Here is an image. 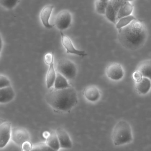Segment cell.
<instances>
[{"label": "cell", "instance_id": "30bf717a", "mask_svg": "<svg viewBox=\"0 0 151 151\" xmlns=\"http://www.w3.org/2000/svg\"><path fill=\"white\" fill-rule=\"evenodd\" d=\"M56 132L60 144V148L65 149L72 148V142L66 130L62 128H58L57 129Z\"/></svg>", "mask_w": 151, "mask_h": 151}, {"label": "cell", "instance_id": "2e32d148", "mask_svg": "<svg viewBox=\"0 0 151 151\" xmlns=\"http://www.w3.org/2000/svg\"><path fill=\"white\" fill-rule=\"evenodd\" d=\"M46 143L53 150L58 151L61 148L56 131L52 130L50 133Z\"/></svg>", "mask_w": 151, "mask_h": 151}, {"label": "cell", "instance_id": "6da1fadb", "mask_svg": "<svg viewBox=\"0 0 151 151\" xmlns=\"http://www.w3.org/2000/svg\"><path fill=\"white\" fill-rule=\"evenodd\" d=\"M148 31L145 23L136 19L126 26L118 29V39L122 47L129 50L135 51L145 44Z\"/></svg>", "mask_w": 151, "mask_h": 151}, {"label": "cell", "instance_id": "7c38bea8", "mask_svg": "<svg viewBox=\"0 0 151 151\" xmlns=\"http://www.w3.org/2000/svg\"><path fill=\"white\" fill-rule=\"evenodd\" d=\"M83 94L87 100L91 102L98 101L101 96L99 89L94 85L86 87L83 90Z\"/></svg>", "mask_w": 151, "mask_h": 151}, {"label": "cell", "instance_id": "83f0119b", "mask_svg": "<svg viewBox=\"0 0 151 151\" xmlns=\"http://www.w3.org/2000/svg\"><path fill=\"white\" fill-rule=\"evenodd\" d=\"M122 1H126L131 2L134 1V0H122Z\"/></svg>", "mask_w": 151, "mask_h": 151}, {"label": "cell", "instance_id": "9a60e30c", "mask_svg": "<svg viewBox=\"0 0 151 151\" xmlns=\"http://www.w3.org/2000/svg\"><path fill=\"white\" fill-rule=\"evenodd\" d=\"M133 6L130 2L123 1L118 11L116 17L117 22L121 18L131 15L133 11Z\"/></svg>", "mask_w": 151, "mask_h": 151}, {"label": "cell", "instance_id": "ba28073f", "mask_svg": "<svg viewBox=\"0 0 151 151\" xmlns=\"http://www.w3.org/2000/svg\"><path fill=\"white\" fill-rule=\"evenodd\" d=\"M106 76L114 81H119L124 76L123 68L120 64L113 63L109 65L106 70Z\"/></svg>", "mask_w": 151, "mask_h": 151}, {"label": "cell", "instance_id": "44dd1931", "mask_svg": "<svg viewBox=\"0 0 151 151\" xmlns=\"http://www.w3.org/2000/svg\"><path fill=\"white\" fill-rule=\"evenodd\" d=\"M109 1L110 0H96L95 2L96 12L98 14L104 15Z\"/></svg>", "mask_w": 151, "mask_h": 151}, {"label": "cell", "instance_id": "5b68a950", "mask_svg": "<svg viewBox=\"0 0 151 151\" xmlns=\"http://www.w3.org/2000/svg\"><path fill=\"white\" fill-rule=\"evenodd\" d=\"M72 21V16L71 13L67 10H63L57 15L55 19V25L58 30L63 31L70 27Z\"/></svg>", "mask_w": 151, "mask_h": 151}, {"label": "cell", "instance_id": "ffe728a7", "mask_svg": "<svg viewBox=\"0 0 151 151\" xmlns=\"http://www.w3.org/2000/svg\"><path fill=\"white\" fill-rule=\"evenodd\" d=\"M136 19L134 16L132 15L121 18L118 20L115 25L116 28L118 30L120 28L126 26L129 24H130L133 20Z\"/></svg>", "mask_w": 151, "mask_h": 151}, {"label": "cell", "instance_id": "d4e9b609", "mask_svg": "<svg viewBox=\"0 0 151 151\" xmlns=\"http://www.w3.org/2000/svg\"><path fill=\"white\" fill-rule=\"evenodd\" d=\"M44 61L47 65H49L54 62V52L47 53L44 56Z\"/></svg>", "mask_w": 151, "mask_h": 151}, {"label": "cell", "instance_id": "f1b7e54d", "mask_svg": "<svg viewBox=\"0 0 151 151\" xmlns=\"http://www.w3.org/2000/svg\"><path fill=\"white\" fill-rule=\"evenodd\" d=\"M3 122V121L2 120H1V119H0V126H1V124H2V123Z\"/></svg>", "mask_w": 151, "mask_h": 151}, {"label": "cell", "instance_id": "cb8c5ba5", "mask_svg": "<svg viewBox=\"0 0 151 151\" xmlns=\"http://www.w3.org/2000/svg\"><path fill=\"white\" fill-rule=\"evenodd\" d=\"M11 86V82L6 76L0 74V88Z\"/></svg>", "mask_w": 151, "mask_h": 151}, {"label": "cell", "instance_id": "5bb4252c", "mask_svg": "<svg viewBox=\"0 0 151 151\" xmlns=\"http://www.w3.org/2000/svg\"><path fill=\"white\" fill-rule=\"evenodd\" d=\"M136 88L139 94L146 95L151 88V80L149 78L142 77L137 82Z\"/></svg>", "mask_w": 151, "mask_h": 151}, {"label": "cell", "instance_id": "8992f818", "mask_svg": "<svg viewBox=\"0 0 151 151\" xmlns=\"http://www.w3.org/2000/svg\"><path fill=\"white\" fill-rule=\"evenodd\" d=\"M11 138L15 143L20 147L24 142L30 140V134L27 130L21 127H15L12 129Z\"/></svg>", "mask_w": 151, "mask_h": 151}, {"label": "cell", "instance_id": "4fadbf2b", "mask_svg": "<svg viewBox=\"0 0 151 151\" xmlns=\"http://www.w3.org/2000/svg\"><path fill=\"white\" fill-rule=\"evenodd\" d=\"M15 96V91L11 86L0 88V103H9L14 99Z\"/></svg>", "mask_w": 151, "mask_h": 151}, {"label": "cell", "instance_id": "8fae6325", "mask_svg": "<svg viewBox=\"0 0 151 151\" xmlns=\"http://www.w3.org/2000/svg\"><path fill=\"white\" fill-rule=\"evenodd\" d=\"M54 8L53 4H48L42 8L40 13V18L42 25L48 29L52 28L53 27L50 23V19Z\"/></svg>", "mask_w": 151, "mask_h": 151}, {"label": "cell", "instance_id": "7a4b0ae2", "mask_svg": "<svg viewBox=\"0 0 151 151\" xmlns=\"http://www.w3.org/2000/svg\"><path fill=\"white\" fill-rule=\"evenodd\" d=\"M45 99L54 110L64 112H70L78 102L76 90L71 86L62 89L50 90L46 94Z\"/></svg>", "mask_w": 151, "mask_h": 151}, {"label": "cell", "instance_id": "ac0fdd59", "mask_svg": "<svg viewBox=\"0 0 151 151\" xmlns=\"http://www.w3.org/2000/svg\"><path fill=\"white\" fill-rule=\"evenodd\" d=\"M137 72L142 77L149 78L151 80V59L143 61L139 65Z\"/></svg>", "mask_w": 151, "mask_h": 151}, {"label": "cell", "instance_id": "4316f807", "mask_svg": "<svg viewBox=\"0 0 151 151\" xmlns=\"http://www.w3.org/2000/svg\"><path fill=\"white\" fill-rule=\"evenodd\" d=\"M3 46V38L2 37L1 35L0 34V52L1 51L2 49Z\"/></svg>", "mask_w": 151, "mask_h": 151}, {"label": "cell", "instance_id": "52a82bcc", "mask_svg": "<svg viewBox=\"0 0 151 151\" xmlns=\"http://www.w3.org/2000/svg\"><path fill=\"white\" fill-rule=\"evenodd\" d=\"M60 34L62 38V44L66 50L67 53L77 55L81 57L87 56V53L84 51L77 49L73 45V43L70 38L65 35L62 31H60Z\"/></svg>", "mask_w": 151, "mask_h": 151}, {"label": "cell", "instance_id": "e0dca14e", "mask_svg": "<svg viewBox=\"0 0 151 151\" xmlns=\"http://www.w3.org/2000/svg\"><path fill=\"white\" fill-rule=\"evenodd\" d=\"M56 77V72L54 66V62L49 65L48 70L46 75V85L48 89L54 86V82Z\"/></svg>", "mask_w": 151, "mask_h": 151}, {"label": "cell", "instance_id": "7402d4cb", "mask_svg": "<svg viewBox=\"0 0 151 151\" xmlns=\"http://www.w3.org/2000/svg\"><path fill=\"white\" fill-rule=\"evenodd\" d=\"M21 0H0V6L8 10H11L17 7Z\"/></svg>", "mask_w": 151, "mask_h": 151}, {"label": "cell", "instance_id": "603a6c76", "mask_svg": "<svg viewBox=\"0 0 151 151\" xmlns=\"http://www.w3.org/2000/svg\"><path fill=\"white\" fill-rule=\"evenodd\" d=\"M31 150L50 151L53 150L46 142L36 144L32 146Z\"/></svg>", "mask_w": 151, "mask_h": 151}, {"label": "cell", "instance_id": "9c48e42d", "mask_svg": "<svg viewBox=\"0 0 151 151\" xmlns=\"http://www.w3.org/2000/svg\"><path fill=\"white\" fill-rule=\"evenodd\" d=\"M11 124L8 121L0 126V149L4 148L9 141L11 136Z\"/></svg>", "mask_w": 151, "mask_h": 151}, {"label": "cell", "instance_id": "3957f363", "mask_svg": "<svg viewBox=\"0 0 151 151\" xmlns=\"http://www.w3.org/2000/svg\"><path fill=\"white\" fill-rule=\"evenodd\" d=\"M112 139L115 146L130 143L133 136L131 126L125 120H121L115 125L112 132Z\"/></svg>", "mask_w": 151, "mask_h": 151}, {"label": "cell", "instance_id": "484cf974", "mask_svg": "<svg viewBox=\"0 0 151 151\" xmlns=\"http://www.w3.org/2000/svg\"><path fill=\"white\" fill-rule=\"evenodd\" d=\"M21 148H22V150L23 151H30L32 150V144L30 143V141H27V142H24L22 144Z\"/></svg>", "mask_w": 151, "mask_h": 151}, {"label": "cell", "instance_id": "277c9868", "mask_svg": "<svg viewBox=\"0 0 151 151\" xmlns=\"http://www.w3.org/2000/svg\"><path fill=\"white\" fill-rule=\"evenodd\" d=\"M56 71L64 76L67 79H73L76 76L77 68L71 60L68 59H59L57 63Z\"/></svg>", "mask_w": 151, "mask_h": 151}, {"label": "cell", "instance_id": "d6986e66", "mask_svg": "<svg viewBox=\"0 0 151 151\" xmlns=\"http://www.w3.org/2000/svg\"><path fill=\"white\" fill-rule=\"evenodd\" d=\"M54 88L56 89L66 88L70 86L67 79L59 73L56 72V77L54 84Z\"/></svg>", "mask_w": 151, "mask_h": 151}]
</instances>
